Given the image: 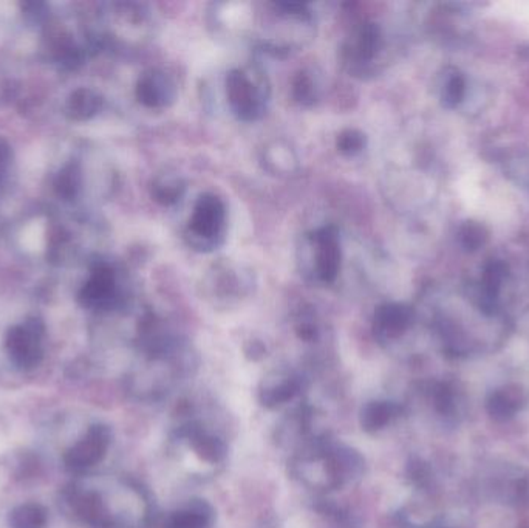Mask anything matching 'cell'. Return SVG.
<instances>
[{"label": "cell", "mask_w": 529, "mask_h": 528, "mask_svg": "<svg viewBox=\"0 0 529 528\" xmlns=\"http://www.w3.org/2000/svg\"><path fill=\"white\" fill-rule=\"evenodd\" d=\"M526 403L528 394L524 391V386L507 383L497 386L488 394L485 403L486 413L492 420L505 423L522 413Z\"/></svg>", "instance_id": "cell-7"}, {"label": "cell", "mask_w": 529, "mask_h": 528, "mask_svg": "<svg viewBox=\"0 0 529 528\" xmlns=\"http://www.w3.org/2000/svg\"><path fill=\"white\" fill-rule=\"evenodd\" d=\"M460 239H461V243H463L466 250L474 251V250L480 248L486 242L488 234H486L485 228L479 225V223L466 222L463 228H461V232H460Z\"/></svg>", "instance_id": "cell-22"}, {"label": "cell", "mask_w": 529, "mask_h": 528, "mask_svg": "<svg viewBox=\"0 0 529 528\" xmlns=\"http://www.w3.org/2000/svg\"><path fill=\"white\" fill-rule=\"evenodd\" d=\"M364 144V138L360 133L355 132V131H349V132L342 133L341 140H339V146L341 150H347V152H356L360 150Z\"/></svg>", "instance_id": "cell-26"}, {"label": "cell", "mask_w": 529, "mask_h": 528, "mask_svg": "<svg viewBox=\"0 0 529 528\" xmlns=\"http://www.w3.org/2000/svg\"><path fill=\"white\" fill-rule=\"evenodd\" d=\"M313 265L316 276L324 282L334 281L341 265L338 234L333 228H323L311 236Z\"/></svg>", "instance_id": "cell-6"}, {"label": "cell", "mask_w": 529, "mask_h": 528, "mask_svg": "<svg viewBox=\"0 0 529 528\" xmlns=\"http://www.w3.org/2000/svg\"><path fill=\"white\" fill-rule=\"evenodd\" d=\"M213 521V506L205 501H192L170 514L166 528H209Z\"/></svg>", "instance_id": "cell-15"}, {"label": "cell", "mask_w": 529, "mask_h": 528, "mask_svg": "<svg viewBox=\"0 0 529 528\" xmlns=\"http://www.w3.org/2000/svg\"><path fill=\"white\" fill-rule=\"evenodd\" d=\"M10 528H47L49 514L39 504H23L10 513Z\"/></svg>", "instance_id": "cell-17"}, {"label": "cell", "mask_w": 529, "mask_h": 528, "mask_svg": "<svg viewBox=\"0 0 529 528\" xmlns=\"http://www.w3.org/2000/svg\"><path fill=\"white\" fill-rule=\"evenodd\" d=\"M224 206L219 198L205 196L196 204L189 222V237L192 245L200 250L213 248L219 243L223 234Z\"/></svg>", "instance_id": "cell-3"}, {"label": "cell", "mask_w": 529, "mask_h": 528, "mask_svg": "<svg viewBox=\"0 0 529 528\" xmlns=\"http://www.w3.org/2000/svg\"><path fill=\"white\" fill-rule=\"evenodd\" d=\"M426 396L433 413L446 423H459L464 415V398L457 385L449 381H435L427 385Z\"/></svg>", "instance_id": "cell-10"}, {"label": "cell", "mask_w": 529, "mask_h": 528, "mask_svg": "<svg viewBox=\"0 0 529 528\" xmlns=\"http://www.w3.org/2000/svg\"><path fill=\"white\" fill-rule=\"evenodd\" d=\"M404 407L388 400H373L360 409V428L366 432H378L392 423L403 414Z\"/></svg>", "instance_id": "cell-13"}, {"label": "cell", "mask_w": 529, "mask_h": 528, "mask_svg": "<svg viewBox=\"0 0 529 528\" xmlns=\"http://www.w3.org/2000/svg\"><path fill=\"white\" fill-rule=\"evenodd\" d=\"M379 30L375 25H366L356 33L351 44V56L358 64H370L379 49Z\"/></svg>", "instance_id": "cell-16"}, {"label": "cell", "mask_w": 529, "mask_h": 528, "mask_svg": "<svg viewBox=\"0 0 529 528\" xmlns=\"http://www.w3.org/2000/svg\"><path fill=\"white\" fill-rule=\"evenodd\" d=\"M464 96V81L460 75H453L444 87L442 101L448 107H455Z\"/></svg>", "instance_id": "cell-24"}, {"label": "cell", "mask_w": 529, "mask_h": 528, "mask_svg": "<svg viewBox=\"0 0 529 528\" xmlns=\"http://www.w3.org/2000/svg\"><path fill=\"white\" fill-rule=\"evenodd\" d=\"M302 391L299 375L289 370H276L263 378L259 387V402L268 409H276L295 400Z\"/></svg>", "instance_id": "cell-8"}, {"label": "cell", "mask_w": 529, "mask_h": 528, "mask_svg": "<svg viewBox=\"0 0 529 528\" xmlns=\"http://www.w3.org/2000/svg\"><path fill=\"white\" fill-rule=\"evenodd\" d=\"M79 299L84 305L93 308L109 307L115 299V276L109 267L99 265L96 270L93 271L90 281L84 286Z\"/></svg>", "instance_id": "cell-12"}, {"label": "cell", "mask_w": 529, "mask_h": 528, "mask_svg": "<svg viewBox=\"0 0 529 528\" xmlns=\"http://www.w3.org/2000/svg\"><path fill=\"white\" fill-rule=\"evenodd\" d=\"M79 185H81V174H79L78 166H66L56 178V193L64 200H70L77 196Z\"/></svg>", "instance_id": "cell-20"}, {"label": "cell", "mask_w": 529, "mask_h": 528, "mask_svg": "<svg viewBox=\"0 0 529 528\" xmlns=\"http://www.w3.org/2000/svg\"><path fill=\"white\" fill-rule=\"evenodd\" d=\"M435 528H455V527H451V525H440V523H438L437 527Z\"/></svg>", "instance_id": "cell-27"}, {"label": "cell", "mask_w": 529, "mask_h": 528, "mask_svg": "<svg viewBox=\"0 0 529 528\" xmlns=\"http://www.w3.org/2000/svg\"><path fill=\"white\" fill-rule=\"evenodd\" d=\"M101 103H103V99L95 92L88 90V88H79L71 95L67 109L75 120H86L99 111Z\"/></svg>", "instance_id": "cell-18"}, {"label": "cell", "mask_w": 529, "mask_h": 528, "mask_svg": "<svg viewBox=\"0 0 529 528\" xmlns=\"http://www.w3.org/2000/svg\"><path fill=\"white\" fill-rule=\"evenodd\" d=\"M480 491L492 501L505 505L529 506V468L520 465H496L481 474Z\"/></svg>", "instance_id": "cell-1"}, {"label": "cell", "mask_w": 529, "mask_h": 528, "mask_svg": "<svg viewBox=\"0 0 529 528\" xmlns=\"http://www.w3.org/2000/svg\"><path fill=\"white\" fill-rule=\"evenodd\" d=\"M231 107L243 120H254L262 114L267 103L262 79H252L251 73L234 70L226 79Z\"/></svg>", "instance_id": "cell-2"}, {"label": "cell", "mask_w": 529, "mask_h": 528, "mask_svg": "<svg viewBox=\"0 0 529 528\" xmlns=\"http://www.w3.org/2000/svg\"><path fill=\"white\" fill-rule=\"evenodd\" d=\"M178 434L187 441L192 451L202 462L209 465L223 463L228 456V448L217 435L211 434L209 431L202 428V424L196 422H187L178 428Z\"/></svg>", "instance_id": "cell-9"}, {"label": "cell", "mask_w": 529, "mask_h": 528, "mask_svg": "<svg viewBox=\"0 0 529 528\" xmlns=\"http://www.w3.org/2000/svg\"><path fill=\"white\" fill-rule=\"evenodd\" d=\"M414 323V312L401 304H388L378 308L375 314V332L378 338L392 341L409 331Z\"/></svg>", "instance_id": "cell-11"}, {"label": "cell", "mask_w": 529, "mask_h": 528, "mask_svg": "<svg viewBox=\"0 0 529 528\" xmlns=\"http://www.w3.org/2000/svg\"><path fill=\"white\" fill-rule=\"evenodd\" d=\"M183 185L177 178H163L155 183V197L163 204H172L180 200Z\"/></svg>", "instance_id": "cell-23"}, {"label": "cell", "mask_w": 529, "mask_h": 528, "mask_svg": "<svg viewBox=\"0 0 529 528\" xmlns=\"http://www.w3.org/2000/svg\"><path fill=\"white\" fill-rule=\"evenodd\" d=\"M174 84L161 72L144 75L137 87L138 98L149 107L166 105L174 98Z\"/></svg>", "instance_id": "cell-14"}, {"label": "cell", "mask_w": 529, "mask_h": 528, "mask_svg": "<svg viewBox=\"0 0 529 528\" xmlns=\"http://www.w3.org/2000/svg\"><path fill=\"white\" fill-rule=\"evenodd\" d=\"M503 278V265L498 264H492L488 270H486L485 276V284L486 288L489 290V295H497V290H498V287H500V282H502Z\"/></svg>", "instance_id": "cell-25"}, {"label": "cell", "mask_w": 529, "mask_h": 528, "mask_svg": "<svg viewBox=\"0 0 529 528\" xmlns=\"http://www.w3.org/2000/svg\"><path fill=\"white\" fill-rule=\"evenodd\" d=\"M112 442V432L105 424H93L87 434L71 446L64 456V462L71 471H84L103 460Z\"/></svg>", "instance_id": "cell-5"}, {"label": "cell", "mask_w": 529, "mask_h": 528, "mask_svg": "<svg viewBox=\"0 0 529 528\" xmlns=\"http://www.w3.org/2000/svg\"><path fill=\"white\" fill-rule=\"evenodd\" d=\"M315 510L323 519L324 528H356L349 513L332 502H321L315 506Z\"/></svg>", "instance_id": "cell-19"}, {"label": "cell", "mask_w": 529, "mask_h": 528, "mask_svg": "<svg viewBox=\"0 0 529 528\" xmlns=\"http://www.w3.org/2000/svg\"><path fill=\"white\" fill-rule=\"evenodd\" d=\"M42 335L44 324L39 320H30L23 325L10 329L6 335V350L17 368L33 369L41 363Z\"/></svg>", "instance_id": "cell-4"}, {"label": "cell", "mask_w": 529, "mask_h": 528, "mask_svg": "<svg viewBox=\"0 0 529 528\" xmlns=\"http://www.w3.org/2000/svg\"><path fill=\"white\" fill-rule=\"evenodd\" d=\"M407 479L416 490L429 491L433 487L435 478H433V471L429 467V463L421 460V459H414L407 465Z\"/></svg>", "instance_id": "cell-21"}]
</instances>
